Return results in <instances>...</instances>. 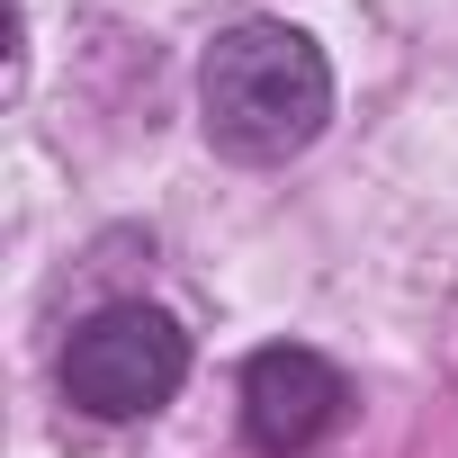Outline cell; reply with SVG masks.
Masks as SVG:
<instances>
[{"label":"cell","mask_w":458,"mask_h":458,"mask_svg":"<svg viewBox=\"0 0 458 458\" xmlns=\"http://www.w3.org/2000/svg\"><path fill=\"white\" fill-rule=\"evenodd\" d=\"M198 117L207 144L234 162H288L324 135L333 117V64L306 28L288 19H243L225 28L198 64Z\"/></svg>","instance_id":"obj_1"},{"label":"cell","mask_w":458,"mask_h":458,"mask_svg":"<svg viewBox=\"0 0 458 458\" xmlns=\"http://www.w3.org/2000/svg\"><path fill=\"white\" fill-rule=\"evenodd\" d=\"M55 377H64V404H72V413H90V422H144V413H162V404L180 395V377H189V333H180L162 306L126 297V306H99V315L72 324Z\"/></svg>","instance_id":"obj_2"},{"label":"cell","mask_w":458,"mask_h":458,"mask_svg":"<svg viewBox=\"0 0 458 458\" xmlns=\"http://www.w3.org/2000/svg\"><path fill=\"white\" fill-rule=\"evenodd\" d=\"M342 369L324 360V351H297V342H270V351H252V369H243V440L261 449V458H297V449H315L333 422H342Z\"/></svg>","instance_id":"obj_3"}]
</instances>
